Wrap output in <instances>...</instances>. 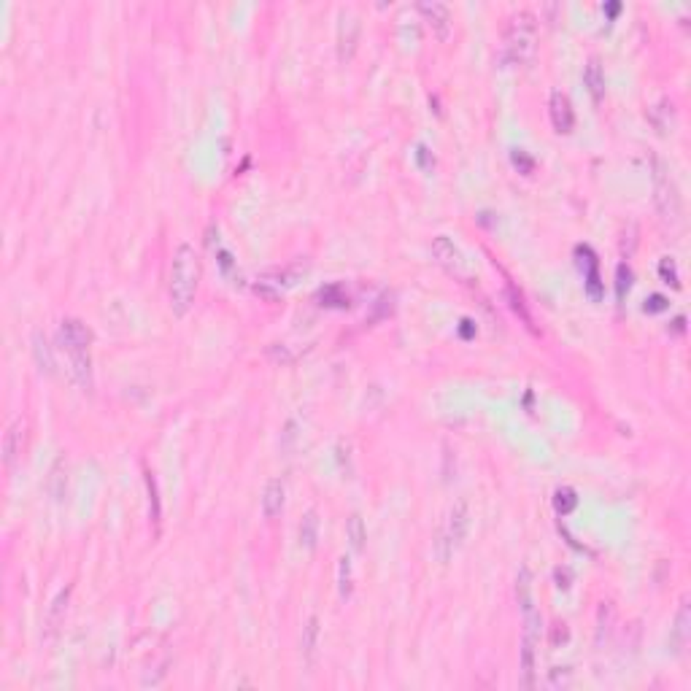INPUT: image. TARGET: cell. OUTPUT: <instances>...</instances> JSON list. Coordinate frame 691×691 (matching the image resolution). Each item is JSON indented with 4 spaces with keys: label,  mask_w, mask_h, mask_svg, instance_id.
I'll use <instances>...</instances> for the list:
<instances>
[{
    "label": "cell",
    "mask_w": 691,
    "mask_h": 691,
    "mask_svg": "<svg viewBox=\"0 0 691 691\" xmlns=\"http://www.w3.org/2000/svg\"><path fill=\"white\" fill-rule=\"evenodd\" d=\"M200 276H203V265L195 246L189 244H179L170 260V278H168V300L170 311L176 316L189 313V308L195 306L198 297Z\"/></svg>",
    "instance_id": "1"
},
{
    "label": "cell",
    "mask_w": 691,
    "mask_h": 691,
    "mask_svg": "<svg viewBox=\"0 0 691 691\" xmlns=\"http://www.w3.org/2000/svg\"><path fill=\"white\" fill-rule=\"evenodd\" d=\"M503 52L510 65H527L538 52V16L532 11H516L507 19V30L503 38Z\"/></svg>",
    "instance_id": "2"
},
{
    "label": "cell",
    "mask_w": 691,
    "mask_h": 691,
    "mask_svg": "<svg viewBox=\"0 0 691 691\" xmlns=\"http://www.w3.org/2000/svg\"><path fill=\"white\" fill-rule=\"evenodd\" d=\"M654 200H656V211L661 219L675 224L680 219V192L661 160H654Z\"/></svg>",
    "instance_id": "3"
},
{
    "label": "cell",
    "mask_w": 691,
    "mask_h": 691,
    "mask_svg": "<svg viewBox=\"0 0 691 691\" xmlns=\"http://www.w3.org/2000/svg\"><path fill=\"white\" fill-rule=\"evenodd\" d=\"M470 519H473V513H470V503L459 497L451 510H448V519H445V527L443 532H440V540H438V553H440V559H448L454 548H459L464 538H467V529H470Z\"/></svg>",
    "instance_id": "4"
},
{
    "label": "cell",
    "mask_w": 691,
    "mask_h": 691,
    "mask_svg": "<svg viewBox=\"0 0 691 691\" xmlns=\"http://www.w3.org/2000/svg\"><path fill=\"white\" fill-rule=\"evenodd\" d=\"M540 613L535 608L524 611V640H522V686H535V654L540 643Z\"/></svg>",
    "instance_id": "5"
},
{
    "label": "cell",
    "mask_w": 691,
    "mask_h": 691,
    "mask_svg": "<svg viewBox=\"0 0 691 691\" xmlns=\"http://www.w3.org/2000/svg\"><path fill=\"white\" fill-rule=\"evenodd\" d=\"M416 8H419V14L424 16V22L432 28V32H435L440 41H445L448 32H451V25H454L451 8H448L445 3H440V0H421Z\"/></svg>",
    "instance_id": "6"
},
{
    "label": "cell",
    "mask_w": 691,
    "mask_h": 691,
    "mask_svg": "<svg viewBox=\"0 0 691 691\" xmlns=\"http://www.w3.org/2000/svg\"><path fill=\"white\" fill-rule=\"evenodd\" d=\"M359 30H362L359 19H356L351 11H343V14H340V22H338V60L340 62H349L354 57L356 44H359Z\"/></svg>",
    "instance_id": "7"
},
{
    "label": "cell",
    "mask_w": 691,
    "mask_h": 691,
    "mask_svg": "<svg viewBox=\"0 0 691 691\" xmlns=\"http://www.w3.org/2000/svg\"><path fill=\"white\" fill-rule=\"evenodd\" d=\"M548 114H551L553 130H556L559 136H567V133H572V127H575V111H572L570 97L562 92V90H553V92H551V100H548Z\"/></svg>",
    "instance_id": "8"
},
{
    "label": "cell",
    "mask_w": 691,
    "mask_h": 691,
    "mask_svg": "<svg viewBox=\"0 0 691 691\" xmlns=\"http://www.w3.org/2000/svg\"><path fill=\"white\" fill-rule=\"evenodd\" d=\"M432 257H435V262H438L440 268H445L448 273H457V276H459L462 270H464V257H462L459 246H457L448 235H438V238L432 241Z\"/></svg>",
    "instance_id": "9"
},
{
    "label": "cell",
    "mask_w": 691,
    "mask_h": 691,
    "mask_svg": "<svg viewBox=\"0 0 691 691\" xmlns=\"http://www.w3.org/2000/svg\"><path fill=\"white\" fill-rule=\"evenodd\" d=\"M92 343V332L81 319H62L60 324V346L68 349H90Z\"/></svg>",
    "instance_id": "10"
},
{
    "label": "cell",
    "mask_w": 691,
    "mask_h": 691,
    "mask_svg": "<svg viewBox=\"0 0 691 691\" xmlns=\"http://www.w3.org/2000/svg\"><path fill=\"white\" fill-rule=\"evenodd\" d=\"M262 516L265 519H276L281 516V510H284V503H287V483H284V478H270L268 483H265V492H262Z\"/></svg>",
    "instance_id": "11"
},
{
    "label": "cell",
    "mask_w": 691,
    "mask_h": 691,
    "mask_svg": "<svg viewBox=\"0 0 691 691\" xmlns=\"http://www.w3.org/2000/svg\"><path fill=\"white\" fill-rule=\"evenodd\" d=\"M22 432H25V424H22V419H16L14 424L8 427V432H6V438H3V464L8 470L14 467V462L22 454Z\"/></svg>",
    "instance_id": "12"
},
{
    "label": "cell",
    "mask_w": 691,
    "mask_h": 691,
    "mask_svg": "<svg viewBox=\"0 0 691 691\" xmlns=\"http://www.w3.org/2000/svg\"><path fill=\"white\" fill-rule=\"evenodd\" d=\"M584 84L589 87V95L594 97V103H602V97H605V71H602L597 57H591V60L586 62Z\"/></svg>",
    "instance_id": "13"
},
{
    "label": "cell",
    "mask_w": 691,
    "mask_h": 691,
    "mask_svg": "<svg viewBox=\"0 0 691 691\" xmlns=\"http://www.w3.org/2000/svg\"><path fill=\"white\" fill-rule=\"evenodd\" d=\"M319 637H322V627H319V615H311L303 627V637H300V651L306 656L308 664L316 659V648H319Z\"/></svg>",
    "instance_id": "14"
},
{
    "label": "cell",
    "mask_w": 691,
    "mask_h": 691,
    "mask_svg": "<svg viewBox=\"0 0 691 691\" xmlns=\"http://www.w3.org/2000/svg\"><path fill=\"white\" fill-rule=\"evenodd\" d=\"M316 540H319V519H316V510H308L300 522V546L313 551Z\"/></svg>",
    "instance_id": "15"
},
{
    "label": "cell",
    "mask_w": 691,
    "mask_h": 691,
    "mask_svg": "<svg viewBox=\"0 0 691 691\" xmlns=\"http://www.w3.org/2000/svg\"><path fill=\"white\" fill-rule=\"evenodd\" d=\"M686 643H689V599L680 602L675 615V627H673V645H675V651H680Z\"/></svg>",
    "instance_id": "16"
},
{
    "label": "cell",
    "mask_w": 691,
    "mask_h": 691,
    "mask_svg": "<svg viewBox=\"0 0 691 691\" xmlns=\"http://www.w3.org/2000/svg\"><path fill=\"white\" fill-rule=\"evenodd\" d=\"M516 597H519V605H522V613L524 611H529V608H535V602H532V572H529V567L519 570V578H516Z\"/></svg>",
    "instance_id": "17"
},
{
    "label": "cell",
    "mask_w": 691,
    "mask_h": 691,
    "mask_svg": "<svg viewBox=\"0 0 691 691\" xmlns=\"http://www.w3.org/2000/svg\"><path fill=\"white\" fill-rule=\"evenodd\" d=\"M68 597H71V586L68 589H62L57 599L52 602V608H49V615H47V627L49 632H57L62 624V618H65V608H68Z\"/></svg>",
    "instance_id": "18"
},
{
    "label": "cell",
    "mask_w": 691,
    "mask_h": 691,
    "mask_svg": "<svg viewBox=\"0 0 691 691\" xmlns=\"http://www.w3.org/2000/svg\"><path fill=\"white\" fill-rule=\"evenodd\" d=\"M346 535H349V540H351L354 551H362V548H365L368 529H365V522H362L359 513H351V516H349V522H346Z\"/></svg>",
    "instance_id": "19"
},
{
    "label": "cell",
    "mask_w": 691,
    "mask_h": 691,
    "mask_svg": "<svg viewBox=\"0 0 691 691\" xmlns=\"http://www.w3.org/2000/svg\"><path fill=\"white\" fill-rule=\"evenodd\" d=\"M32 351H35V362L41 365V370L54 373V356H52V349H49V343H47V335L35 332V338H32Z\"/></svg>",
    "instance_id": "20"
},
{
    "label": "cell",
    "mask_w": 691,
    "mask_h": 691,
    "mask_svg": "<svg viewBox=\"0 0 691 691\" xmlns=\"http://www.w3.org/2000/svg\"><path fill=\"white\" fill-rule=\"evenodd\" d=\"M351 559L349 556H340L338 559V591L343 599L351 597Z\"/></svg>",
    "instance_id": "21"
},
{
    "label": "cell",
    "mask_w": 691,
    "mask_h": 691,
    "mask_svg": "<svg viewBox=\"0 0 691 691\" xmlns=\"http://www.w3.org/2000/svg\"><path fill=\"white\" fill-rule=\"evenodd\" d=\"M575 505H578V497H575V492H572L570 486H562V489H556V494H553V507H556V513L567 516V513Z\"/></svg>",
    "instance_id": "22"
},
{
    "label": "cell",
    "mask_w": 691,
    "mask_h": 691,
    "mask_svg": "<svg viewBox=\"0 0 691 691\" xmlns=\"http://www.w3.org/2000/svg\"><path fill=\"white\" fill-rule=\"evenodd\" d=\"M659 276L664 284H673V287H680V276H678V268L673 257H664L659 262Z\"/></svg>",
    "instance_id": "23"
},
{
    "label": "cell",
    "mask_w": 691,
    "mask_h": 691,
    "mask_svg": "<svg viewBox=\"0 0 691 691\" xmlns=\"http://www.w3.org/2000/svg\"><path fill=\"white\" fill-rule=\"evenodd\" d=\"M146 486H149V513H152V522L160 524V497H157V483H154L152 473H146Z\"/></svg>",
    "instance_id": "24"
},
{
    "label": "cell",
    "mask_w": 691,
    "mask_h": 691,
    "mask_svg": "<svg viewBox=\"0 0 691 691\" xmlns=\"http://www.w3.org/2000/svg\"><path fill=\"white\" fill-rule=\"evenodd\" d=\"M416 162H419V168L424 170V173H432V168H435V154L430 152V146H424V143L416 146Z\"/></svg>",
    "instance_id": "25"
},
{
    "label": "cell",
    "mask_w": 691,
    "mask_h": 691,
    "mask_svg": "<svg viewBox=\"0 0 691 691\" xmlns=\"http://www.w3.org/2000/svg\"><path fill=\"white\" fill-rule=\"evenodd\" d=\"M630 281H632V270L621 262L618 265V300H624V294L630 292Z\"/></svg>",
    "instance_id": "26"
},
{
    "label": "cell",
    "mask_w": 691,
    "mask_h": 691,
    "mask_svg": "<svg viewBox=\"0 0 691 691\" xmlns=\"http://www.w3.org/2000/svg\"><path fill=\"white\" fill-rule=\"evenodd\" d=\"M567 680H570V670L567 667H553L551 670V680H548V686H567Z\"/></svg>",
    "instance_id": "27"
},
{
    "label": "cell",
    "mask_w": 691,
    "mask_h": 691,
    "mask_svg": "<svg viewBox=\"0 0 691 691\" xmlns=\"http://www.w3.org/2000/svg\"><path fill=\"white\" fill-rule=\"evenodd\" d=\"M667 308V300L661 297V294H654L651 300H645V311H651V313H656V311H664Z\"/></svg>",
    "instance_id": "28"
},
{
    "label": "cell",
    "mask_w": 691,
    "mask_h": 691,
    "mask_svg": "<svg viewBox=\"0 0 691 691\" xmlns=\"http://www.w3.org/2000/svg\"><path fill=\"white\" fill-rule=\"evenodd\" d=\"M513 162H516V165L522 162V165H524V173H529V170H532V160H529V157H527L522 149H516V152H513Z\"/></svg>",
    "instance_id": "29"
}]
</instances>
